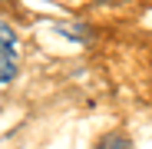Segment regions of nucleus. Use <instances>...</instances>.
Here are the masks:
<instances>
[{
    "label": "nucleus",
    "mask_w": 152,
    "mask_h": 149,
    "mask_svg": "<svg viewBox=\"0 0 152 149\" xmlns=\"http://www.w3.org/2000/svg\"><path fill=\"white\" fill-rule=\"evenodd\" d=\"M17 76V33L7 20H0V83Z\"/></svg>",
    "instance_id": "obj_1"
},
{
    "label": "nucleus",
    "mask_w": 152,
    "mask_h": 149,
    "mask_svg": "<svg viewBox=\"0 0 152 149\" xmlns=\"http://www.w3.org/2000/svg\"><path fill=\"white\" fill-rule=\"evenodd\" d=\"M96 149H132V142L126 136H106V139H99Z\"/></svg>",
    "instance_id": "obj_2"
},
{
    "label": "nucleus",
    "mask_w": 152,
    "mask_h": 149,
    "mask_svg": "<svg viewBox=\"0 0 152 149\" xmlns=\"http://www.w3.org/2000/svg\"><path fill=\"white\" fill-rule=\"evenodd\" d=\"M99 4H103V7H106V4H109V0H99Z\"/></svg>",
    "instance_id": "obj_3"
}]
</instances>
